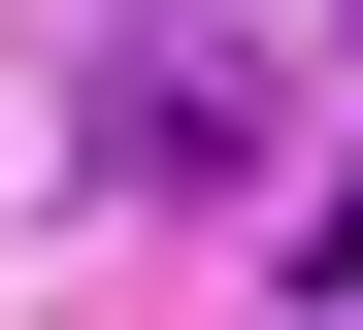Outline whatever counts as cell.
Masks as SVG:
<instances>
[{
    "label": "cell",
    "instance_id": "obj_1",
    "mask_svg": "<svg viewBox=\"0 0 363 330\" xmlns=\"http://www.w3.org/2000/svg\"><path fill=\"white\" fill-rule=\"evenodd\" d=\"M231 132H264V66H231V33H165L133 99H99V165H231Z\"/></svg>",
    "mask_w": 363,
    "mask_h": 330
}]
</instances>
